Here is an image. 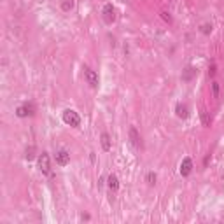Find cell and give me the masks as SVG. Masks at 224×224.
<instances>
[{
  "label": "cell",
  "instance_id": "obj_8",
  "mask_svg": "<svg viewBox=\"0 0 224 224\" xmlns=\"http://www.w3.org/2000/svg\"><path fill=\"white\" fill-rule=\"evenodd\" d=\"M103 18H105L107 23L114 21V7H112L110 4H107L105 7H103Z\"/></svg>",
  "mask_w": 224,
  "mask_h": 224
},
{
  "label": "cell",
  "instance_id": "obj_5",
  "mask_svg": "<svg viewBox=\"0 0 224 224\" xmlns=\"http://www.w3.org/2000/svg\"><path fill=\"white\" fill-rule=\"evenodd\" d=\"M33 110H35V107L32 105V103H28V105L18 107L16 114H18V117H27V116H32V114H33Z\"/></svg>",
  "mask_w": 224,
  "mask_h": 224
},
{
  "label": "cell",
  "instance_id": "obj_20",
  "mask_svg": "<svg viewBox=\"0 0 224 224\" xmlns=\"http://www.w3.org/2000/svg\"><path fill=\"white\" fill-rule=\"evenodd\" d=\"M210 75H215V67L214 65L210 67Z\"/></svg>",
  "mask_w": 224,
  "mask_h": 224
},
{
  "label": "cell",
  "instance_id": "obj_17",
  "mask_svg": "<svg viewBox=\"0 0 224 224\" xmlns=\"http://www.w3.org/2000/svg\"><path fill=\"white\" fill-rule=\"evenodd\" d=\"M147 182H149V184H154V182H156V175H154V173H147Z\"/></svg>",
  "mask_w": 224,
  "mask_h": 224
},
{
  "label": "cell",
  "instance_id": "obj_15",
  "mask_svg": "<svg viewBox=\"0 0 224 224\" xmlns=\"http://www.w3.org/2000/svg\"><path fill=\"white\" fill-rule=\"evenodd\" d=\"M33 152H35V147L32 145L30 149L27 151V159H33V156H35V154H33Z\"/></svg>",
  "mask_w": 224,
  "mask_h": 224
},
{
  "label": "cell",
  "instance_id": "obj_14",
  "mask_svg": "<svg viewBox=\"0 0 224 224\" xmlns=\"http://www.w3.org/2000/svg\"><path fill=\"white\" fill-rule=\"evenodd\" d=\"M194 72H196V70H193V68H187V70H186V74L182 75V79H184V81H189L191 77H193Z\"/></svg>",
  "mask_w": 224,
  "mask_h": 224
},
{
  "label": "cell",
  "instance_id": "obj_11",
  "mask_svg": "<svg viewBox=\"0 0 224 224\" xmlns=\"http://www.w3.org/2000/svg\"><path fill=\"white\" fill-rule=\"evenodd\" d=\"M107 182H109L110 191H117V189H119V180H117V177H116V175H109Z\"/></svg>",
  "mask_w": 224,
  "mask_h": 224
},
{
  "label": "cell",
  "instance_id": "obj_19",
  "mask_svg": "<svg viewBox=\"0 0 224 224\" xmlns=\"http://www.w3.org/2000/svg\"><path fill=\"white\" fill-rule=\"evenodd\" d=\"M161 18L165 19V21L172 23V18H170V14H168V12H165V11H163V12H161Z\"/></svg>",
  "mask_w": 224,
  "mask_h": 224
},
{
  "label": "cell",
  "instance_id": "obj_2",
  "mask_svg": "<svg viewBox=\"0 0 224 224\" xmlns=\"http://www.w3.org/2000/svg\"><path fill=\"white\" fill-rule=\"evenodd\" d=\"M39 168L44 175H51V159L47 152H42L39 156Z\"/></svg>",
  "mask_w": 224,
  "mask_h": 224
},
{
  "label": "cell",
  "instance_id": "obj_3",
  "mask_svg": "<svg viewBox=\"0 0 224 224\" xmlns=\"http://www.w3.org/2000/svg\"><path fill=\"white\" fill-rule=\"evenodd\" d=\"M84 75H86V79H88L89 86H91V88H97V86H98V74H97V72L86 67V68H84Z\"/></svg>",
  "mask_w": 224,
  "mask_h": 224
},
{
  "label": "cell",
  "instance_id": "obj_1",
  "mask_svg": "<svg viewBox=\"0 0 224 224\" xmlns=\"http://www.w3.org/2000/svg\"><path fill=\"white\" fill-rule=\"evenodd\" d=\"M63 121H65L67 124H70V126H74V128H77L81 124V117H79V114L77 112H74V110H65L63 112Z\"/></svg>",
  "mask_w": 224,
  "mask_h": 224
},
{
  "label": "cell",
  "instance_id": "obj_16",
  "mask_svg": "<svg viewBox=\"0 0 224 224\" xmlns=\"http://www.w3.org/2000/svg\"><path fill=\"white\" fill-rule=\"evenodd\" d=\"M202 117H203V124H205V126H208V124H210V121H208V116H207L205 110L202 112Z\"/></svg>",
  "mask_w": 224,
  "mask_h": 224
},
{
  "label": "cell",
  "instance_id": "obj_9",
  "mask_svg": "<svg viewBox=\"0 0 224 224\" xmlns=\"http://www.w3.org/2000/svg\"><path fill=\"white\" fill-rule=\"evenodd\" d=\"M175 112H177V116L179 117H182V119H186L189 116V109H187V105L186 103H179L177 105V109H175Z\"/></svg>",
  "mask_w": 224,
  "mask_h": 224
},
{
  "label": "cell",
  "instance_id": "obj_4",
  "mask_svg": "<svg viewBox=\"0 0 224 224\" xmlns=\"http://www.w3.org/2000/svg\"><path fill=\"white\" fill-rule=\"evenodd\" d=\"M191 170H193V161H191V158H184L182 163H180V175L187 177L189 173H191Z\"/></svg>",
  "mask_w": 224,
  "mask_h": 224
},
{
  "label": "cell",
  "instance_id": "obj_6",
  "mask_svg": "<svg viewBox=\"0 0 224 224\" xmlns=\"http://www.w3.org/2000/svg\"><path fill=\"white\" fill-rule=\"evenodd\" d=\"M68 161H70V154L67 152V151H58L56 152V163L60 165V167H65V165H68Z\"/></svg>",
  "mask_w": 224,
  "mask_h": 224
},
{
  "label": "cell",
  "instance_id": "obj_12",
  "mask_svg": "<svg viewBox=\"0 0 224 224\" xmlns=\"http://www.w3.org/2000/svg\"><path fill=\"white\" fill-rule=\"evenodd\" d=\"M212 97H214V98H219V84L215 82V81L212 82Z\"/></svg>",
  "mask_w": 224,
  "mask_h": 224
},
{
  "label": "cell",
  "instance_id": "obj_18",
  "mask_svg": "<svg viewBox=\"0 0 224 224\" xmlns=\"http://www.w3.org/2000/svg\"><path fill=\"white\" fill-rule=\"evenodd\" d=\"M202 32H203V33H210V32H212V25H203Z\"/></svg>",
  "mask_w": 224,
  "mask_h": 224
},
{
  "label": "cell",
  "instance_id": "obj_10",
  "mask_svg": "<svg viewBox=\"0 0 224 224\" xmlns=\"http://www.w3.org/2000/svg\"><path fill=\"white\" fill-rule=\"evenodd\" d=\"M100 140H102V149L103 151H110V137H109V133H102Z\"/></svg>",
  "mask_w": 224,
  "mask_h": 224
},
{
  "label": "cell",
  "instance_id": "obj_13",
  "mask_svg": "<svg viewBox=\"0 0 224 224\" xmlns=\"http://www.w3.org/2000/svg\"><path fill=\"white\" fill-rule=\"evenodd\" d=\"M72 7H74V2H72V0H65V2L62 4V9L63 11H70Z\"/></svg>",
  "mask_w": 224,
  "mask_h": 224
},
{
  "label": "cell",
  "instance_id": "obj_7",
  "mask_svg": "<svg viewBox=\"0 0 224 224\" xmlns=\"http://www.w3.org/2000/svg\"><path fill=\"white\" fill-rule=\"evenodd\" d=\"M130 138H132V144L135 145V147H142L140 135H138V132H137V128H135V126L130 128Z\"/></svg>",
  "mask_w": 224,
  "mask_h": 224
}]
</instances>
